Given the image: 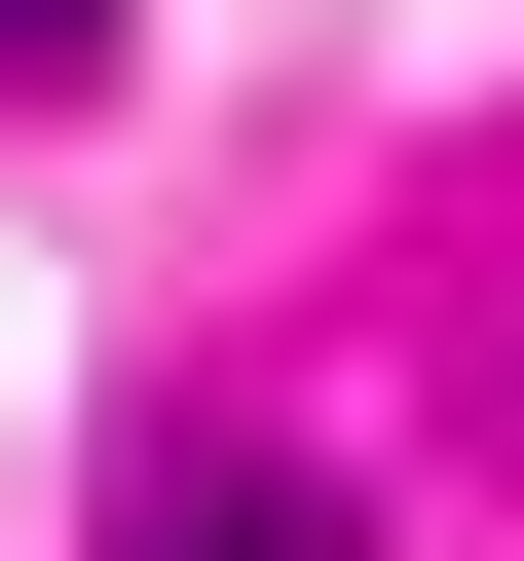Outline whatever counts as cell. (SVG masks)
I'll list each match as a JSON object with an SVG mask.
<instances>
[{
    "mask_svg": "<svg viewBox=\"0 0 524 561\" xmlns=\"http://www.w3.org/2000/svg\"><path fill=\"white\" fill-rule=\"evenodd\" d=\"M150 561H375V486H338V449H187V486H150Z\"/></svg>",
    "mask_w": 524,
    "mask_h": 561,
    "instance_id": "6da1fadb",
    "label": "cell"
},
{
    "mask_svg": "<svg viewBox=\"0 0 524 561\" xmlns=\"http://www.w3.org/2000/svg\"><path fill=\"white\" fill-rule=\"evenodd\" d=\"M76 76H113V0H0V113H76Z\"/></svg>",
    "mask_w": 524,
    "mask_h": 561,
    "instance_id": "7a4b0ae2",
    "label": "cell"
}]
</instances>
